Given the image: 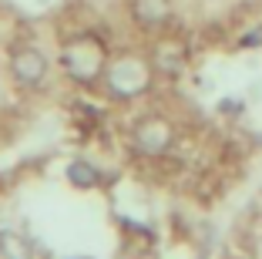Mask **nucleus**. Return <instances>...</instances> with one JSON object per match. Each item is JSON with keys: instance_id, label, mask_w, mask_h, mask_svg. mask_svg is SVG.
Returning a JSON list of instances; mask_svg holds the SVG:
<instances>
[{"instance_id": "4", "label": "nucleus", "mask_w": 262, "mask_h": 259, "mask_svg": "<svg viewBox=\"0 0 262 259\" xmlns=\"http://www.w3.org/2000/svg\"><path fill=\"white\" fill-rule=\"evenodd\" d=\"M108 77H111V88H115L118 94H135L148 84V74L138 61H118Z\"/></svg>"}, {"instance_id": "6", "label": "nucleus", "mask_w": 262, "mask_h": 259, "mask_svg": "<svg viewBox=\"0 0 262 259\" xmlns=\"http://www.w3.org/2000/svg\"><path fill=\"white\" fill-rule=\"evenodd\" d=\"M68 178L77 185V189H94V185L101 182V172L91 165V162H71Z\"/></svg>"}, {"instance_id": "7", "label": "nucleus", "mask_w": 262, "mask_h": 259, "mask_svg": "<svg viewBox=\"0 0 262 259\" xmlns=\"http://www.w3.org/2000/svg\"><path fill=\"white\" fill-rule=\"evenodd\" d=\"M0 252L7 259H31V249H27L24 239H17L14 232H4V236H0Z\"/></svg>"}, {"instance_id": "1", "label": "nucleus", "mask_w": 262, "mask_h": 259, "mask_svg": "<svg viewBox=\"0 0 262 259\" xmlns=\"http://www.w3.org/2000/svg\"><path fill=\"white\" fill-rule=\"evenodd\" d=\"M101 61H104V54H101V47L94 44L91 37L74 41V44L64 51V68H68L77 81H91L101 71Z\"/></svg>"}, {"instance_id": "3", "label": "nucleus", "mask_w": 262, "mask_h": 259, "mask_svg": "<svg viewBox=\"0 0 262 259\" xmlns=\"http://www.w3.org/2000/svg\"><path fill=\"white\" fill-rule=\"evenodd\" d=\"M135 145L145 155H162L165 148L171 145V128L162 118H148V122H141L138 131H135Z\"/></svg>"}, {"instance_id": "5", "label": "nucleus", "mask_w": 262, "mask_h": 259, "mask_svg": "<svg viewBox=\"0 0 262 259\" xmlns=\"http://www.w3.org/2000/svg\"><path fill=\"white\" fill-rule=\"evenodd\" d=\"M131 14H135L138 24H145V27H158V24L168 21L171 7H168V0H135Z\"/></svg>"}, {"instance_id": "2", "label": "nucleus", "mask_w": 262, "mask_h": 259, "mask_svg": "<svg viewBox=\"0 0 262 259\" xmlns=\"http://www.w3.org/2000/svg\"><path fill=\"white\" fill-rule=\"evenodd\" d=\"M10 71H14V77L24 88H34V84H40L44 74H47V57L37 47H20V51L10 54Z\"/></svg>"}]
</instances>
